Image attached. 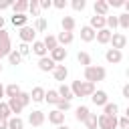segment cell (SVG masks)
I'll return each mask as SVG.
<instances>
[{"instance_id": "c3c4849f", "label": "cell", "mask_w": 129, "mask_h": 129, "mask_svg": "<svg viewBox=\"0 0 129 129\" xmlns=\"http://www.w3.org/2000/svg\"><path fill=\"white\" fill-rule=\"evenodd\" d=\"M8 38H10V36H8V30L2 28V30H0V40H8Z\"/></svg>"}, {"instance_id": "4fadbf2b", "label": "cell", "mask_w": 129, "mask_h": 129, "mask_svg": "<svg viewBox=\"0 0 129 129\" xmlns=\"http://www.w3.org/2000/svg\"><path fill=\"white\" fill-rule=\"evenodd\" d=\"M6 105H8V109H10V113L14 115V117H18V113H22V105H20V101H18V97H12V99H8L6 101Z\"/></svg>"}, {"instance_id": "e0dca14e", "label": "cell", "mask_w": 129, "mask_h": 129, "mask_svg": "<svg viewBox=\"0 0 129 129\" xmlns=\"http://www.w3.org/2000/svg\"><path fill=\"white\" fill-rule=\"evenodd\" d=\"M75 40V34L73 32H58V36H56V42H58V46H67V44H71Z\"/></svg>"}, {"instance_id": "ab89813d", "label": "cell", "mask_w": 129, "mask_h": 129, "mask_svg": "<svg viewBox=\"0 0 129 129\" xmlns=\"http://www.w3.org/2000/svg\"><path fill=\"white\" fill-rule=\"evenodd\" d=\"M18 101H20L22 107H28V103H30V95L24 93V91H20V93H18Z\"/></svg>"}, {"instance_id": "cb8c5ba5", "label": "cell", "mask_w": 129, "mask_h": 129, "mask_svg": "<svg viewBox=\"0 0 129 129\" xmlns=\"http://www.w3.org/2000/svg\"><path fill=\"white\" fill-rule=\"evenodd\" d=\"M18 93H20V87H18L16 83H10V85H6V87H4V97H8V99L18 97Z\"/></svg>"}, {"instance_id": "7402d4cb", "label": "cell", "mask_w": 129, "mask_h": 129, "mask_svg": "<svg viewBox=\"0 0 129 129\" xmlns=\"http://www.w3.org/2000/svg\"><path fill=\"white\" fill-rule=\"evenodd\" d=\"M42 44H44L46 52H50V50H54V48L58 46V42H56V36H54V34H46V36H44V40H42Z\"/></svg>"}, {"instance_id": "681fc988", "label": "cell", "mask_w": 129, "mask_h": 129, "mask_svg": "<svg viewBox=\"0 0 129 129\" xmlns=\"http://www.w3.org/2000/svg\"><path fill=\"white\" fill-rule=\"evenodd\" d=\"M123 97H125V99H129V85H125V87H123Z\"/></svg>"}, {"instance_id": "816d5d0a", "label": "cell", "mask_w": 129, "mask_h": 129, "mask_svg": "<svg viewBox=\"0 0 129 129\" xmlns=\"http://www.w3.org/2000/svg\"><path fill=\"white\" fill-rule=\"evenodd\" d=\"M4 28V16H0V30Z\"/></svg>"}, {"instance_id": "f907efd6", "label": "cell", "mask_w": 129, "mask_h": 129, "mask_svg": "<svg viewBox=\"0 0 129 129\" xmlns=\"http://www.w3.org/2000/svg\"><path fill=\"white\" fill-rule=\"evenodd\" d=\"M0 129H8V125H6V121H4V119H0Z\"/></svg>"}, {"instance_id": "30bf717a", "label": "cell", "mask_w": 129, "mask_h": 129, "mask_svg": "<svg viewBox=\"0 0 129 129\" xmlns=\"http://www.w3.org/2000/svg\"><path fill=\"white\" fill-rule=\"evenodd\" d=\"M54 67H56V62H52L50 56H42V58H38V69H40L42 73H52Z\"/></svg>"}, {"instance_id": "9c48e42d", "label": "cell", "mask_w": 129, "mask_h": 129, "mask_svg": "<svg viewBox=\"0 0 129 129\" xmlns=\"http://www.w3.org/2000/svg\"><path fill=\"white\" fill-rule=\"evenodd\" d=\"M44 119H46V115H44L42 111H38V109L28 115V123H30L32 127H40V125L44 123Z\"/></svg>"}, {"instance_id": "7c38bea8", "label": "cell", "mask_w": 129, "mask_h": 129, "mask_svg": "<svg viewBox=\"0 0 129 129\" xmlns=\"http://www.w3.org/2000/svg\"><path fill=\"white\" fill-rule=\"evenodd\" d=\"M48 123H52V125H64V113H60V111H56V109H52V111H48Z\"/></svg>"}, {"instance_id": "8fae6325", "label": "cell", "mask_w": 129, "mask_h": 129, "mask_svg": "<svg viewBox=\"0 0 129 129\" xmlns=\"http://www.w3.org/2000/svg\"><path fill=\"white\" fill-rule=\"evenodd\" d=\"M52 77H54V81L64 83V81H67V77H69V69H67L64 64H56V67H54V71H52Z\"/></svg>"}, {"instance_id": "f6af8a7d", "label": "cell", "mask_w": 129, "mask_h": 129, "mask_svg": "<svg viewBox=\"0 0 129 129\" xmlns=\"http://www.w3.org/2000/svg\"><path fill=\"white\" fill-rule=\"evenodd\" d=\"M38 6H40V10H48V8H52V0H38Z\"/></svg>"}, {"instance_id": "6da1fadb", "label": "cell", "mask_w": 129, "mask_h": 129, "mask_svg": "<svg viewBox=\"0 0 129 129\" xmlns=\"http://www.w3.org/2000/svg\"><path fill=\"white\" fill-rule=\"evenodd\" d=\"M105 77H107V71L103 69V67H99V64H89V67H85V81L87 83H99V81H105Z\"/></svg>"}, {"instance_id": "e575fe53", "label": "cell", "mask_w": 129, "mask_h": 129, "mask_svg": "<svg viewBox=\"0 0 129 129\" xmlns=\"http://www.w3.org/2000/svg\"><path fill=\"white\" fill-rule=\"evenodd\" d=\"M85 127L87 129H97V113H89V117L85 119Z\"/></svg>"}, {"instance_id": "d590c367", "label": "cell", "mask_w": 129, "mask_h": 129, "mask_svg": "<svg viewBox=\"0 0 129 129\" xmlns=\"http://www.w3.org/2000/svg\"><path fill=\"white\" fill-rule=\"evenodd\" d=\"M12 117V113H10V109H8V105L4 103V101H0V119H4V121H8Z\"/></svg>"}, {"instance_id": "d4e9b609", "label": "cell", "mask_w": 129, "mask_h": 129, "mask_svg": "<svg viewBox=\"0 0 129 129\" xmlns=\"http://www.w3.org/2000/svg\"><path fill=\"white\" fill-rule=\"evenodd\" d=\"M56 93H58V97H60L62 101H71V99H73L71 87H69V85H64V83H62V85H60V87L56 89Z\"/></svg>"}, {"instance_id": "ac0fdd59", "label": "cell", "mask_w": 129, "mask_h": 129, "mask_svg": "<svg viewBox=\"0 0 129 129\" xmlns=\"http://www.w3.org/2000/svg\"><path fill=\"white\" fill-rule=\"evenodd\" d=\"M95 14L97 16H109V6L105 0H95Z\"/></svg>"}, {"instance_id": "d6a6232c", "label": "cell", "mask_w": 129, "mask_h": 129, "mask_svg": "<svg viewBox=\"0 0 129 129\" xmlns=\"http://www.w3.org/2000/svg\"><path fill=\"white\" fill-rule=\"evenodd\" d=\"M12 50V44H10V38L8 40H0V58L2 56H8Z\"/></svg>"}, {"instance_id": "277c9868", "label": "cell", "mask_w": 129, "mask_h": 129, "mask_svg": "<svg viewBox=\"0 0 129 129\" xmlns=\"http://www.w3.org/2000/svg\"><path fill=\"white\" fill-rule=\"evenodd\" d=\"M109 42H111V46H113L115 50H123V48L127 46V36H125L123 32H113Z\"/></svg>"}, {"instance_id": "9a60e30c", "label": "cell", "mask_w": 129, "mask_h": 129, "mask_svg": "<svg viewBox=\"0 0 129 129\" xmlns=\"http://www.w3.org/2000/svg\"><path fill=\"white\" fill-rule=\"evenodd\" d=\"M89 26H91L95 32H97V30H103V28H107V26H105V16H97V14H95V16H91V22H89Z\"/></svg>"}, {"instance_id": "db71d44e", "label": "cell", "mask_w": 129, "mask_h": 129, "mask_svg": "<svg viewBox=\"0 0 129 129\" xmlns=\"http://www.w3.org/2000/svg\"><path fill=\"white\" fill-rule=\"evenodd\" d=\"M56 129H71V127H67V125H58Z\"/></svg>"}, {"instance_id": "5b68a950", "label": "cell", "mask_w": 129, "mask_h": 129, "mask_svg": "<svg viewBox=\"0 0 129 129\" xmlns=\"http://www.w3.org/2000/svg\"><path fill=\"white\" fill-rule=\"evenodd\" d=\"M18 34H20V40H22V42H26V44L36 40V30H34L32 26H28V24H26V26H22Z\"/></svg>"}, {"instance_id": "ee69618b", "label": "cell", "mask_w": 129, "mask_h": 129, "mask_svg": "<svg viewBox=\"0 0 129 129\" xmlns=\"http://www.w3.org/2000/svg\"><path fill=\"white\" fill-rule=\"evenodd\" d=\"M107 2V6L109 8H119V6H123L125 4V0H105Z\"/></svg>"}, {"instance_id": "8d00e7d4", "label": "cell", "mask_w": 129, "mask_h": 129, "mask_svg": "<svg viewBox=\"0 0 129 129\" xmlns=\"http://www.w3.org/2000/svg\"><path fill=\"white\" fill-rule=\"evenodd\" d=\"M28 12H30L32 16H36V18H38V14H40V6H38V0H30V2H28Z\"/></svg>"}, {"instance_id": "d6986e66", "label": "cell", "mask_w": 129, "mask_h": 129, "mask_svg": "<svg viewBox=\"0 0 129 129\" xmlns=\"http://www.w3.org/2000/svg\"><path fill=\"white\" fill-rule=\"evenodd\" d=\"M60 26H62V32H73V30H75V26H77V22H75V18H73V16H62Z\"/></svg>"}, {"instance_id": "603a6c76", "label": "cell", "mask_w": 129, "mask_h": 129, "mask_svg": "<svg viewBox=\"0 0 129 129\" xmlns=\"http://www.w3.org/2000/svg\"><path fill=\"white\" fill-rule=\"evenodd\" d=\"M89 113H91V111H89V107H87V105H79V107H77V111H75V119H77V121H81V123H85V119L89 117Z\"/></svg>"}, {"instance_id": "44dd1931", "label": "cell", "mask_w": 129, "mask_h": 129, "mask_svg": "<svg viewBox=\"0 0 129 129\" xmlns=\"http://www.w3.org/2000/svg\"><path fill=\"white\" fill-rule=\"evenodd\" d=\"M28 95H30V101L32 103H42L44 101V89L42 87H34Z\"/></svg>"}, {"instance_id": "f546056e", "label": "cell", "mask_w": 129, "mask_h": 129, "mask_svg": "<svg viewBox=\"0 0 129 129\" xmlns=\"http://www.w3.org/2000/svg\"><path fill=\"white\" fill-rule=\"evenodd\" d=\"M6 125H8V129H24V121L20 117H14V115L6 121Z\"/></svg>"}, {"instance_id": "4316f807", "label": "cell", "mask_w": 129, "mask_h": 129, "mask_svg": "<svg viewBox=\"0 0 129 129\" xmlns=\"http://www.w3.org/2000/svg\"><path fill=\"white\" fill-rule=\"evenodd\" d=\"M12 10H14V14H24V12L28 10V0H18V2H14V4H12Z\"/></svg>"}, {"instance_id": "836d02e7", "label": "cell", "mask_w": 129, "mask_h": 129, "mask_svg": "<svg viewBox=\"0 0 129 129\" xmlns=\"http://www.w3.org/2000/svg\"><path fill=\"white\" fill-rule=\"evenodd\" d=\"M117 26L123 28V30H127L129 28V14H119L117 16Z\"/></svg>"}, {"instance_id": "11a10c76", "label": "cell", "mask_w": 129, "mask_h": 129, "mask_svg": "<svg viewBox=\"0 0 129 129\" xmlns=\"http://www.w3.org/2000/svg\"><path fill=\"white\" fill-rule=\"evenodd\" d=\"M0 73H2V64H0Z\"/></svg>"}, {"instance_id": "f35d334b", "label": "cell", "mask_w": 129, "mask_h": 129, "mask_svg": "<svg viewBox=\"0 0 129 129\" xmlns=\"http://www.w3.org/2000/svg\"><path fill=\"white\" fill-rule=\"evenodd\" d=\"M16 50H18V52H20V56H22V58H24V56H28V54H30V46H28V44H26V42H20V44H18V48H16Z\"/></svg>"}, {"instance_id": "60d3db41", "label": "cell", "mask_w": 129, "mask_h": 129, "mask_svg": "<svg viewBox=\"0 0 129 129\" xmlns=\"http://www.w3.org/2000/svg\"><path fill=\"white\" fill-rule=\"evenodd\" d=\"M69 109H71V101H62V99H60V101L56 103V111H60V113H67Z\"/></svg>"}, {"instance_id": "7a4b0ae2", "label": "cell", "mask_w": 129, "mask_h": 129, "mask_svg": "<svg viewBox=\"0 0 129 129\" xmlns=\"http://www.w3.org/2000/svg\"><path fill=\"white\" fill-rule=\"evenodd\" d=\"M71 93H73V97H91L95 93V85L87 83V81H73Z\"/></svg>"}, {"instance_id": "74e56055", "label": "cell", "mask_w": 129, "mask_h": 129, "mask_svg": "<svg viewBox=\"0 0 129 129\" xmlns=\"http://www.w3.org/2000/svg\"><path fill=\"white\" fill-rule=\"evenodd\" d=\"M77 60H79L83 67H89V64H93V62H91V54H89V52H79V54H77Z\"/></svg>"}, {"instance_id": "1f68e13d", "label": "cell", "mask_w": 129, "mask_h": 129, "mask_svg": "<svg viewBox=\"0 0 129 129\" xmlns=\"http://www.w3.org/2000/svg\"><path fill=\"white\" fill-rule=\"evenodd\" d=\"M8 62H10V64H14V67L22 62V56H20V52H18L16 48H12V50H10V54H8Z\"/></svg>"}, {"instance_id": "8992f818", "label": "cell", "mask_w": 129, "mask_h": 129, "mask_svg": "<svg viewBox=\"0 0 129 129\" xmlns=\"http://www.w3.org/2000/svg\"><path fill=\"white\" fill-rule=\"evenodd\" d=\"M105 60H107L109 64H119V62L123 60V52H121V50H115V48H107Z\"/></svg>"}, {"instance_id": "ffe728a7", "label": "cell", "mask_w": 129, "mask_h": 129, "mask_svg": "<svg viewBox=\"0 0 129 129\" xmlns=\"http://www.w3.org/2000/svg\"><path fill=\"white\" fill-rule=\"evenodd\" d=\"M30 50L38 56V58H42V56H46L48 52H46V48H44V44H42V40H34L32 42V46H30Z\"/></svg>"}, {"instance_id": "83f0119b", "label": "cell", "mask_w": 129, "mask_h": 129, "mask_svg": "<svg viewBox=\"0 0 129 129\" xmlns=\"http://www.w3.org/2000/svg\"><path fill=\"white\" fill-rule=\"evenodd\" d=\"M10 20H12V24H14L16 28H22V26H26V22H28V16H26V14H14Z\"/></svg>"}, {"instance_id": "f5cc1de1", "label": "cell", "mask_w": 129, "mask_h": 129, "mask_svg": "<svg viewBox=\"0 0 129 129\" xmlns=\"http://www.w3.org/2000/svg\"><path fill=\"white\" fill-rule=\"evenodd\" d=\"M0 97H4V85L0 83Z\"/></svg>"}, {"instance_id": "3957f363", "label": "cell", "mask_w": 129, "mask_h": 129, "mask_svg": "<svg viewBox=\"0 0 129 129\" xmlns=\"http://www.w3.org/2000/svg\"><path fill=\"white\" fill-rule=\"evenodd\" d=\"M97 129H117V117L109 115H97Z\"/></svg>"}, {"instance_id": "5bb4252c", "label": "cell", "mask_w": 129, "mask_h": 129, "mask_svg": "<svg viewBox=\"0 0 129 129\" xmlns=\"http://www.w3.org/2000/svg\"><path fill=\"white\" fill-rule=\"evenodd\" d=\"M111 34H113V32H111L109 28H103V30H97V32H95V38H97L99 44H109Z\"/></svg>"}, {"instance_id": "b9f144b4", "label": "cell", "mask_w": 129, "mask_h": 129, "mask_svg": "<svg viewBox=\"0 0 129 129\" xmlns=\"http://www.w3.org/2000/svg\"><path fill=\"white\" fill-rule=\"evenodd\" d=\"M117 129H129V117L127 115H123V117L117 119Z\"/></svg>"}, {"instance_id": "7dc6e473", "label": "cell", "mask_w": 129, "mask_h": 129, "mask_svg": "<svg viewBox=\"0 0 129 129\" xmlns=\"http://www.w3.org/2000/svg\"><path fill=\"white\" fill-rule=\"evenodd\" d=\"M12 0H0V10H6V8H12Z\"/></svg>"}, {"instance_id": "bcb514c9", "label": "cell", "mask_w": 129, "mask_h": 129, "mask_svg": "<svg viewBox=\"0 0 129 129\" xmlns=\"http://www.w3.org/2000/svg\"><path fill=\"white\" fill-rule=\"evenodd\" d=\"M52 6H54V8H58V10H62V8H67V0H54V2H52Z\"/></svg>"}, {"instance_id": "ba28073f", "label": "cell", "mask_w": 129, "mask_h": 129, "mask_svg": "<svg viewBox=\"0 0 129 129\" xmlns=\"http://www.w3.org/2000/svg\"><path fill=\"white\" fill-rule=\"evenodd\" d=\"M91 101H93L97 107H105V105L109 103V97H107V93H105V91H101V89H99V91H95V93L91 95Z\"/></svg>"}, {"instance_id": "484cf974", "label": "cell", "mask_w": 129, "mask_h": 129, "mask_svg": "<svg viewBox=\"0 0 129 129\" xmlns=\"http://www.w3.org/2000/svg\"><path fill=\"white\" fill-rule=\"evenodd\" d=\"M44 101H46V103H50V105H56V103L60 101V97H58L56 89H48V91H44Z\"/></svg>"}, {"instance_id": "f1b7e54d", "label": "cell", "mask_w": 129, "mask_h": 129, "mask_svg": "<svg viewBox=\"0 0 129 129\" xmlns=\"http://www.w3.org/2000/svg\"><path fill=\"white\" fill-rule=\"evenodd\" d=\"M117 113H119V105H117V103H107V105L103 107V115L117 117Z\"/></svg>"}, {"instance_id": "4dcf8cb0", "label": "cell", "mask_w": 129, "mask_h": 129, "mask_svg": "<svg viewBox=\"0 0 129 129\" xmlns=\"http://www.w3.org/2000/svg\"><path fill=\"white\" fill-rule=\"evenodd\" d=\"M32 28H34L36 32H46V28H48V22H46V18H42V16H38Z\"/></svg>"}, {"instance_id": "2e32d148", "label": "cell", "mask_w": 129, "mask_h": 129, "mask_svg": "<svg viewBox=\"0 0 129 129\" xmlns=\"http://www.w3.org/2000/svg\"><path fill=\"white\" fill-rule=\"evenodd\" d=\"M81 40L83 42H93L95 40V30L87 24V26H81Z\"/></svg>"}, {"instance_id": "52a82bcc", "label": "cell", "mask_w": 129, "mask_h": 129, "mask_svg": "<svg viewBox=\"0 0 129 129\" xmlns=\"http://www.w3.org/2000/svg\"><path fill=\"white\" fill-rule=\"evenodd\" d=\"M69 56V52H67V48H62V46H56L54 50H50V60L52 62H56V64H60V62H64V58Z\"/></svg>"}, {"instance_id": "7bdbcfd3", "label": "cell", "mask_w": 129, "mask_h": 129, "mask_svg": "<svg viewBox=\"0 0 129 129\" xmlns=\"http://www.w3.org/2000/svg\"><path fill=\"white\" fill-rule=\"evenodd\" d=\"M71 6H73V10H77V12H81V10H85V6H87V2H85V0H73V2H71Z\"/></svg>"}]
</instances>
